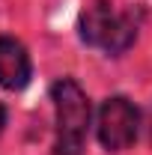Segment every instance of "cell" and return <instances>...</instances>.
<instances>
[{"mask_svg":"<svg viewBox=\"0 0 152 155\" xmlns=\"http://www.w3.org/2000/svg\"><path fill=\"white\" fill-rule=\"evenodd\" d=\"M137 21L131 12H116L114 3L95 0L81 15V39L93 48H101L107 54H122L134 45Z\"/></svg>","mask_w":152,"mask_h":155,"instance_id":"7a4b0ae2","label":"cell"},{"mask_svg":"<svg viewBox=\"0 0 152 155\" xmlns=\"http://www.w3.org/2000/svg\"><path fill=\"white\" fill-rule=\"evenodd\" d=\"M137 125H140V114L134 107V101L125 96L107 98L98 110V140L107 152H122L137 140Z\"/></svg>","mask_w":152,"mask_h":155,"instance_id":"3957f363","label":"cell"},{"mask_svg":"<svg viewBox=\"0 0 152 155\" xmlns=\"http://www.w3.org/2000/svg\"><path fill=\"white\" fill-rule=\"evenodd\" d=\"M33 66L30 54L12 36H0V87L3 90H24L30 84Z\"/></svg>","mask_w":152,"mask_h":155,"instance_id":"277c9868","label":"cell"},{"mask_svg":"<svg viewBox=\"0 0 152 155\" xmlns=\"http://www.w3.org/2000/svg\"><path fill=\"white\" fill-rule=\"evenodd\" d=\"M51 98L57 107L54 155H81L90 128V98L75 78H60L51 87Z\"/></svg>","mask_w":152,"mask_h":155,"instance_id":"6da1fadb","label":"cell"},{"mask_svg":"<svg viewBox=\"0 0 152 155\" xmlns=\"http://www.w3.org/2000/svg\"><path fill=\"white\" fill-rule=\"evenodd\" d=\"M3 125H6V107L0 104V131H3Z\"/></svg>","mask_w":152,"mask_h":155,"instance_id":"5b68a950","label":"cell"}]
</instances>
